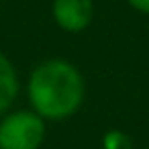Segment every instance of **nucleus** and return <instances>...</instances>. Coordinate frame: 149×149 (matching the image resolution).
Returning <instances> with one entry per match:
<instances>
[{
	"label": "nucleus",
	"instance_id": "4",
	"mask_svg": "<svg viewBox=\"0 0 149 149\" xmlns=\"http://www.w3.org/2000/svg\"><path fill=\"white\" fill-rule=\"evenodd\" d=\"M19 94V76L13 61L0 51V114L6 112Z\"/></svg>",
	"mask_w": 149,
	"mask_h": 149
},
{
	"label": "nucleus",
	"instance_id": "5",
	"mask_svg": "<svg viewBox=\"0 0 149 149\" xmlns=\"http://www.w3.org/2000/svg\"><path fill=\"white\" fill-rule=\"evenodd\" d=\"M102 149H133V139L125 131L112 129L102 137Z\"/></svg>",
	"mask_w": 149,
	"mask_h": 149
},
{
	"label": "nucleus",
	"instance_id": "3",
	"mask_svg": "<svg viewBox=\"0 0 149 149\" xmlns=\"http://www.w3.org/2000/svg\"><path fill=\"white\" fill-rule=\"evenodd\" d=\"M51 13L61 31L80 33L92 23L94 2L92 0H53Z\"/></svg>",
	"mask_w": 149,
	"mask_h": 149
},
{
	"label": "nucleus",
	"instance_id": "2",
	"mask_svg": "<svg viewBox=\"0 0 149 149\" xmlns=\"http://www.w3.org/2000/svg\"><path fill=\"white\" fill-rule=\"evenodd\" d=\"M45 139V120L35 110L10 112L0 123V149H39Z\"/></svg>",
	"mask_w": 149,
	"mask_h": 149
},
{
	"label": "nucleus",
	"instance_id": "1",
	"mask_svg": "<svg viewBox=\"0 0 149 149\" xmlns=\"http://www.w3.org/2000/svg\"><path fill=\"white\" fill-rule=\"evenodd\" d=\"M29 102L43 120H65L76 114L86 96L80 70L68 59H45L29 76Z\"/></svg>",
	"mask_w": 149,
	"mask_h": 149
},
{
	"label": "nucleus",
	"instance_id": "6",
	"mask_svg": "<svg viewBox=\"0 0 149 149\" xmlns=\"http://www.w3.org/2000/svg\"><path fill=\"white\" fill-rule=\"evenodd\" d=\"M129 6L141 15H149V0H127Z\"/></svg>",
	"mask_w": 149,
	"mask_h": 149
}]
</instances>
